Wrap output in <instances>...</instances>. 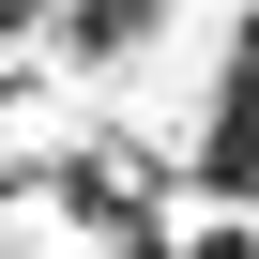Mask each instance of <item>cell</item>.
Returning a JSON list of instances; mask_svg holds the SVG:
<instances>
[{
  "label": "cell",
  "instance_id": "3957f363",
  "mask_svg": "<svg viewBox=\"0 0 259 259\" xmlns=\"http://www.w3.org/2000/svg\"><path fill=\"white\" fill-rule=\"evenodd\" d=\"M31 16H46V0H0V31H31Z\"/></svg>",
  "mask_w": 259,
  "mask_h": 259
},
{
  "label": "cell",
  "instance_id": "6da1fadb",
  "mask_svg": "<svg viewBox=\"0 0 259 259\" xmlns=\"http://www.w3.org/2000/svg\"><path fill=\"white\" fill-rule=\"evenodd\" d=\"M198 168H213L229 198H259V76H229V107L198 122Z\"/></svg>",
  "mask_w": 259,
  "mask_h": 259
},
{
  "label": "cell",
  "instance_id": "7a4b0ae2",
  "mask_svg": "<svg viewBox=\"0 0 259 259\" xmlns=\"http://www.w3.org/2000/svg\"><path fill=\"white\" fill-rule=\"evenodd\" d=\"M183 259H259V244H244V229H198V244H183Z\"/></svg>",
  "mask_w": 259,
  "mask_h": 259
}]
</instances>
